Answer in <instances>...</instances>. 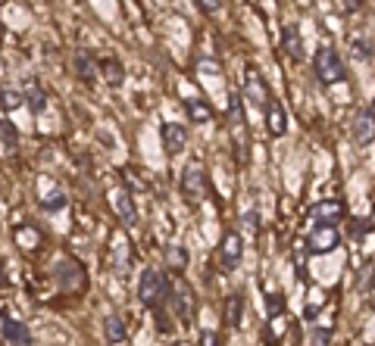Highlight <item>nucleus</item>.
<instances>
[{
    "mask_svg": "<svg viewBox=\"0 0 375 346\" xmlns=\"http://www.w3.org/2000/svg\"><path fill=\"white\" fill-rule=\"evenodd\" d=\"M184 147H188V128L178 122H166L163 125V150L169 157H178Z\"/></svg>",
    "mask_w": 375,
    "mask_h": 346,
    "instance_id": "obj_7",
    "label": "nucleus"
},
{
    "mask_svg": "<svg viewBox=\"0 0 375 346\" xmlns=\"http://www.w3.org/2000/svg\"><path fill=\"white\" fill-rule=\"evenodd\" d=\"M25 100H28V106H32V113H34V115L44 113V106H47V97H44V91H41V88H32V91H28Z\"/></svg>",
    "mask_w": 375,
    "mask_h": 346,
    "instance_id": "obj_22",
    "label": "nucleus"
},
{
    "mask_svg": "<svg viewBox=\"0 0 375 346\" xmlns=\"http://www.w3.org/2000/svg\"><path fill=\"white\" fill-rule=\"evenodd\" d=\"M344 216V203L341 200H322V203L313 206V212H310V222L316 224H338V218Z\"/></svg>",
    "mask_w": 375,
    "mask_h": 346,
    "instance_id": "obj_5",
    "label": "nucleus"
},
{
    "mask_svg": "<svg viewBox=\"0 0 375 346\" xmlns=\"http://www.w3.org/2000/svg\"><path fill=\"white\" fill-rule=\"evenodd\" d=\"M197 7L204 10V13H216V10H219V0H197Z\"/></svg>",
    "mask_w": 375,
    "mask_h": 346,
    "instance_id": "obj_28",
    "label": "nucleus"
},
{
    "mask_svg": "<svg viewBox=\"0 0 375 346\" xmlns=\"http://www.w3.org/2000/svg\"><path fill=\"white\" fill-rule=\"evenodd\" d=\"M0 331H3V337H7L10 343H16V346H28V343H32V337H28V327L22 325V321L3 319V321H0Z\"/></svg>",
    "mask_w": 375,
    "mask_h": 346,
    "instance_id": "obj_13",
    "label": "nucleus"
},
{
    "mask_svg": "<svg viewBox=\"0 0 375 346\" xmlns=\"http://www.w3.org/2000/svg\"><path fill=\"white\" fill-rule=\"evenodd\" d=\"M350 54H354L356 60H372V41H369L366 34L356 32L354 38H350Z\"/></svg>",
    "mask_w": 375,
    "mask_h": 346,
    "instance_id": "obj_18",
    "label": "nucleus"
},
{
    "mask_svg": "<svg viewBox=\"0 0 375 346\" xmlns=\"http://www.w3.org/2000/svg\"><path fill=\"white\" fill-rule=\"evenodd\" d=\"M169 256H172V262H175V265H184V253H182V246H172Z\"/></svg>",
    "mask_w": 375,
    "mask_h": 346,
    "instance_id": "obj_29",
    "label": "nucleus"
},
{
    "mask_svg": "<svg viewBox=\"0 0 375 346\" xmlns=\"http://www.w3.org/2000/svg\"><path fill=\"white\" fill-rule=\"evenodd\" d=\"M41 206H44V209H60V206H66V194H63V190H54V194H50Z\"/></svg>",
    "mask_w": 375,
    "mask_h": 346,
    "instance_id": "obj_25",
    "label": "nucleus"
},
{
    "mask_svg": "<svg viewBox=\"0 0 375 346\" xmlns=\"http://www.w3.org/2000/svg\"><path fill=\"white\" fill-rule=\"evenodd\" d=\"M100 72L113 88H119V84L125 82V69H122V62L119 60H100Z\"/></svg>",
    "mask_w": 375,
    "mask_h": 346,
    "instance_id": "obj_16",
    "label": "nucleus"
},
{
    "mask_svg": "<svg viewBox=\"0 0 375 346\" xmlns=\"http://www.w3.org/2000/svg\"><path fill=\"white\" fill-rule=\"evenodd\" d=\"M313 69H316V78H319L322 84L344 82V62H341V56L334 54L332 47H319V50H316Z\"/></svg>",
    "mask_w": 375,
    "mask_h": 346,
    "instance_id": "obj_2",
    "label": "nucleus"
},
{
    "mask_svg": "<svg viewBox=\"0 0 375 346\" xmlns=\"http://www.w3.org/2000/svg\"><path fill=\"white\" fill-rule=\"evenodd\" d=\"M241 253H244V244H241V234L238 231H228L222 238V246H219V256H222L225 268H235L241 262Z\"/></svg>",
    "mask_w": 375,
    "mask_h": 346,
    "instance_id": "obj_8",
    "label": "nucleus"
},
{
    "mask_svg": "<svg viewBox=\"0 0 375 346\" xmlns=\"http://www.w3.org/2000/svg\"><path fill=\"white\" fill-rule=\"evenodd\" d=\"M0 141L7 143V147H16V143H19V131H16L7 119H0Z\"/></svg>",
    "mask_w": 375,
    "mask_h": 346,
    "instance_id": "obj_23",
    "label": "nucleus"
},
{
    "mask_svg": "<svg viewBox=\"0 0 375 346\" xmlns=\"http://www.w3.org/2000/svg\"><path fill=\"white\" fill-rule=\"evenodd\" d=\"M200 346H222V340H219L216 331H204L200 334Z\"/></svg>",
    "mask_w": 375,
    "mask_h": 346,
    "instance_id": "obj_26",
    "label": "nucleus"
},
{
    "mask_svg": "<svg viewBox=\"0 0 375 346\" xmlns=\"http://www.w3.org/2000/svg\"><path fill=\"white\" fill-rule=\"evenodd\" d=\"M266 131L272 137H281L288 131V115L281 109V103H275V100L266 103Z\"/></svg>",
    "mask_w": 375,
    "mask_h": 346,
    "instance_id": "obj_11",
    "label": "nucleus"
},
{
    "mask_svg": "<svg viewBox=\"0 0 375 346\" xmlns=\"http://www.w3.org/2000/svg\"><path fill=\"white\" fill-rule=\"evenodd\" d=\"M103 337H107V343H125V325H122V319L119 315H107L103 319Z\"/></svg>",
    "mask_w": 375,
    "mask_h": 346,
    "instance_id": "obj_14",
    "label": "nucleus"
},
{
    "mask_svg": "<svg viewBox=\"0 0 375 346\" xmlns=\"http://www.w3.org/2000/svg\"><path fill=\"white\" fill-rule=\"evenodd\" d=\"M22 103H25V97H22L19 91H13V88H0V109L13 113V109H19Z\"/></svg>",
    "mask_w": 375,
    "mask_h": 346,
    "instance_id": "obj_21",
    "label": "nucleus"
},
{
    "mask_svg": "<svg viewBox=\"0 0 375 346\" xmlns=\"http://www.w3.org/2000/svg\"><path fill=\"white\" fill-rule=\"evenodd\" d=\"M75 69H78V78H82V82H94L97 66H94V60H91V56L75 54Z\"/></svg>",
    "mask_w": 375,
    "mask_h": 346,
    "instance_id": "obj_20",
    "label": "nucleus"
},
{
    "mask_svg": "<svg viewBox=\"0 0 375 346\" xmlns=\"http://www.w3.org/2000/svg\"><path fill=\"white\" fill-rule=\"evenodd\" d=\"M281 47H285V54L291 56V60H303V44H300V32H297V25H291V22H288L285 28H281Z\"/></svg>",
    "mask_w": 375,
    "mask_h": 346,
    "instance_id": "obj_12",
    "label": "nucleus"
},
{
    "mask_svg": "<svg viewBox=\"0 0 375 346\" xmlns=\"http://www.w3.org/2000/svg\"><path fill=\"white\" fill-rule=\"evenodd\" d=\"M0 284H3V262H0Z\"/></svg>",
    "mask_w": 375,
    "mask_h": 346,
    "instance_id": "obj_31",
    "label": "nucleus"
},
{
    "mask_svg": "<svg viewBox=\"0 0 375 346\" xmlns=\"http://www.w3.org/2000/svg\"><path fill=\"white\" fill-rule=\"evenodd\" d=\"M241 312H244V297H241V293H235V297H228V305H225V325L238 327Z\"/></svg>",
    "mask_w": 375,
    "mask_h": 346,
    "instance_id": "obj_17",
    "label": "nucleus"
},
{
    "mask_svg": "<svg viewBox=\"0 0 375 346\" xmlns=\"http://www.w3.org/2000/svg\"><path fill=\"white\" fill-rule=\"evenodd\" d=\"M369 305H372V312H375V290H372V297H369Z\"/></svg>",
    "mask_w": 375,
    "mask_h": 346,
    "instance_id": "obj_30",
    "label": "nucleus"
},
{
    "mask_svg": "<svg viewBox=\"0 0 375 346\" xmlns=\"http://www.w3.org/2000/svg\"><path fill=\"white\" fill-rule=\"evenodd\" d=\"M328 343H332V327H328V325H319V327L313 331V346H328Z\"/></svg>",
    "mask_w": 375,
    "mask_h": 346,
    "instance_id": "obj_24",
    "label": "nucleus"
},
{
    "mask_svg": "<svg viewBox=\"0 0 375 346\" xmlns=\"http://www.w3.org/2000/svg\"><path fill=\"white\" fill-rule=\"evenodd\" d=\"M184 106H188V119H191V122H197V125L200 122H210V119H213V109L206 106L204 100H188Z\"/></svg>",
    "mask_w": 375,
    "mask_h": 346,
    "instance_id": "obj_19",
    "label": "nucleus"
},
{
    "mask_svg": "<svg viewBox=\"0 0 375 346\" xmlns=\"http://www.w3.org/2000/svg\"><path fill=\"white\" fill-rule=\"evenodd\" d=\"M166 297H169V281L160 272L147 268V272L141 275V281H138V299H141L147 309H157L160 299H166Z\"/></svg>",
    "mask_w": 375,
    "mask_h": 346,
    "instance_id": "obj_1",
    "label": "nucleus"
},
{
    "mask_svg": "<svg viewBox=\"0 0 375 346\" xmlns=\"http://www.w3.org/2000/svg\"><path fill=\"white\" fill-rule=\"evenodd\" d=\"M169 299L178 319H191V287L184 284L182 278H175L169 284Z\"/></svg>",
    "mask_w": 375,
    "mask_h": 346,
    "instance_id": "obj_6",
    "label": "nucleus"
},
{
    "mask_svg": "<svg viewBox=\"0 0 375 346\" xmlns=\"http://www.w3.org/2000/svg\"><path fill=\"white\" fill-rule=\"evenodd\" d=\"M244 97L250 103H257V106H266L269 103L266 84H263V78L257 75V69H247V75H244Z\"/></svg>",
    "mask_w": 375,
    "mask_h": 346,
    "instance_id": "obj_9",
    "label": "nucleus"
},
{
    "mask_svg": "<svg viewBox=\"0 0 375 346\" xmlns=\"http://www.w3.org/2000/svg\"><path fill=\"white\" fill-rule=\"evenodd\" d=\"M182 194L188 197V203L197 206L206 194V178H204V169L197 163H191L188 169L182 172Z\"/></svg>",
    "mask_w": 375,
    "mask_h": 346,
    "instance_id": "obj_3",
    "label": "nucleus"
},
{
    "mask_svg": "<svg viewBox=\"0 0 375 346\" xmlns=\"http://www.w3.org/2000/svg\"><path fill=\"white\" fill-rule=\"evenodd\" d=\"M279 312H281V297L272 293V297H269V315H279Z\"/></svg>",
    "mask_w": 375,
    "mask_h": 346,
    "instance_id": "obj_27",
    "label": "nucleus"
},
{
    "mask_svg": "<svg viewBox=\"0 0 375 346\" xmlns=\"http://www.w3.org/2000/svg\"><path fill=\"white\" fill-rule=\"evenodd\" d=\"M354 141L356 143H372L375 141V115H372V109L356 113V119H354Z\"/></svg>",
    "mask_w": 375,
    "mask_h": 346,
    "instance_id": "obj_10",
    "label": "nucleus"
},
{
    "mask_svg": "<svg viewBox=\"0 0 375 346\" xmlns=\"http://www.w3.org/2000/svg\"><path fill=\"white\" fill-rule=\"evenodd\" d=\"M372 115H375V103H372Z\"/></svg>",
    "mask_w": 375,
    "mask_h": 346,
    "instance_id": "obj_32",
    "label": "nucleus"
},
{
    "mask_svg": "<svg viewBox=\"0 0 375 346\" xmlns=\"http://www.w3.org/2000/svg\"><path fill=\"white\" fill-rule=\"evenodd\" d=\"M113 206H116V212L122 216V222H129V224L138 222L135 206H131V197L125 194V190H116V194H113Z\"/></svg>",
    "mask_w": 375,
    "mask_h": 346,
    "instance_id": "obj_15",
    "label": "nucleus"
},
{
    "mask_svg": "<svg viewBox=\"0 0 375 346\" xmlns=\"http://www.w3.org/2000/svg\"><path fill=\"white\" fill-rule=\"evenodd\" d=\"M338 244H341V234L334 224H316L313 234H310V253H316V256L338 250Z\"/></svg>",
    "mask_w": 375,
    "mask_h": 346,
    "instance_id": "obj_4",
    "label": "nucleus"
}]
</instances>
